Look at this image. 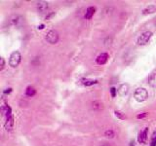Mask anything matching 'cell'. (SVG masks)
Instances as JSON below:
<instances>
[{
  "mask_svg": "<svg viewBox=\"0 0 156 146\" xmlns=\"http://www.w3.org/2000/svg\"><path fill=\"white\" fill-rule=\"evenodd\" d=\"M134 97H135L137 101L142 102L147 99V97H148V93H147V91L144 88H138L135 91V93H134Z\"/></svg>",
  "mask_w": 156,
  "mask_h": 146,
  "instance_id": "obj_1",
  "label": "cell"
},
{
  "mask_svg": "<svg viewBox=\"0 0 156 146\" xmlns=\"http://www.w3.org/2000/svg\"><path fill=\"white\" fill-rule=\"evenodd\" d=\"M21 56L20 54V52H18V51L13 52L12 54H11L10 58H9V64L11 67H13V68L17 67L21 62Z\"/></svg>",
  "mask_w": 156,
  "mask_h": 146,
  "instance_id": "obj_2",
  "label": "cell"
},
{
  "mask_svg": "<svg viewBox=\"0 0 156 146\" xmlns=\"http://www.w3.org/2000/svg\"><path fill=\"white\" fill-rule=\"evenodd\" d=\"M46 40L50 44H56L59 40V33L56 30H50L46 34Z\"/></svg>",
  "mask_w": 156,
  "mask_h": 146,
  "instance_id": "obj_3",
  "label": "cell"
},
{
  "mask_svg": "<svg viewBox=\"0 0 156 146\" xmlns=\"http://www.w3.org/2000/svg\"><path fill=\"white\" fill-rule=\"evenodd\" d=\"M151 36H152L151 31H146V32H144L141 36L139 37L138 44L141 45V46H144V45L147 44L148 43V41L150 40V38H151Z\"/></svg>",
  "mask_w": 156,
  "mask_h": 146,
  "instance_id": "obj_4",
  "label": "cell"
},
{
  "mask_svg": "<svg viewBox=\"0 0 156 146\" xmlns=\"http://www.w3.org/2000/svg\"><path fill=\"white\" fill-rule=\"evenodd\" d=\"M108 60V54L107 53H101V55H99L96 58V62L99 65H104L106 64Z\"/></svg>",
  "mask_w": 156,
  "mask_h": 146,
  "instance_id": "obj_5",
  "label": "cell"
},
{
  "mask_svg": "<svg viewBox=\"0 0 156 146\" xmlns=\"http://www.w3.org/2000/svg\"><path fill=\"white\" fill-rule=\"evenodd\" d=\"M147 134H148V128H144L142 131L139 132L138 136V141L139 143H142V144L146 143L147 139Z\"/></svg>",
  "mask_w": 156,
  "mask_h": 146,
  "instance_id": "obj_6",
  "label": "cell"
},
{
  "mask_svg": "<svg viewBox=\"0 0 156 146\" xmlns=\"http://www.w3.org/2000/svg\"><path fill=\"white\" fill-rule=\"evenodd\" d=\"M4 126H5V129H6L7 131H11V130L13 129V126H14V117H13V115L5 118Z\"/></svg>",
  "mask_w": 156,
  "mask_h": 146,
  "instance_id": "obj_7",
  "label": "cell"
},
{
  "mask_svg": "<svg viewBox=\"0 0 156 146\" xmlns=\"http://www.w3.org/2000/svg\"><path fill=\"white\" fill-rule=\"evenodd\" d=\"M118 95H121V97H124L129 93V85L128 84H122L120 85V87L117 89Z\"/></svg>",
  "mask_w": 156,
  "mask_h": 146,
  "instance_id": "obj_8",
  "label": "cell"
},
{
  "mask_svg": "<svg viewBox=\"0 0 156 146\" xmlns=\"http://www.w3.org/2000/svg\"><path fill=\"white\" fill-rule=\"evenodd\" d=\"M96 12V8L91 6V7H88L87 10H86V13H85V19L86 20H91L93 18L94 14Z\"/></svg>",
  "mask_w": 156,
  "mask_h": 146,
  "instance_id": "obj_9",
  "label": "cell"
},
{
  "mask_svg": "<svg viewBox=\"0 0 156 146\" xmlns=\"http://www.w3.org/2000/svg\"><path fill=\"white\" fill-rule=\"evenodd\" d=\"M37 8H38V11L41 12V13H44L46 12L48 10V8H49V5H48L47 2H38L37 3Z\"/></svg>",
  "mask_w": 156,
  "mask_h": 146,
  "instance_id": "obj_10",
  "label": "cell"
},
{
  "mask_svg": "<svg viewBox=\"0 0 156 146\" xmlns=\"http://www.w3.org/2000/svg\"><path fill=\"white\" fill-rule=\"evenodd\" d=\"M98 83V80H94V79H82L81 80V84L84 85L86 87H90V86H93V85H96Z\"/></svg>",
  "mask_w": 156,
  "mask_h": 146,
  "instance_id": "obj_11",
  "label": "cell"
},
{
  "mask_svg": "<svg viewBox=\"0 0 156 146\" xmlns=\"http://www.w3.org/2000/svg\"><path fill=\"white\" fill-rule=\"evenodd\" d=\"M154 12H156V7L154 5H150V6L144 8L142 10V14L144 15H149V14H153Z\"/></svg>",
  "mask_w": 156,
  "mask_h": 146,
  "instance_id": "obj_12",
  "label": "cell"
},
{
  "mask_svg": "<svg viewBox=\"0 0 156 146\" xmlns=\"http://www.w3.org/2000/svg\"><path fill=\"white\" fill-rule=\"evenodd\" d=\"M148 84L153 88H156V73H153L149 76Z\"/></svg>",
  "mask_w": 156,
  "mask_h": 146,
  "instance_id": "obj_13",
  "label": "cell"
},
{
  "mask_svg": "<svg viewBox=\"0 0 156 146\" xmlns=\"http://www.w3.org/2000/svg\"><path fill=\"white\" fill-rule=\"evenodd\" d=\"M36 94V90L34 89L33 87H28L26 90V95H28V97H33V95H35Z\"/></svg>",
  "mask_w": 156,
  "mask_h": 146,
  "instance_id": "obj_14",
  "label": "cell"
},
{
  "mask_svg": "<svg viewBox=\"0 0 156 146\" xmlns=\"http://www.w3.org/2000/svg\"><path fill=\"white\" fill-rule=\"evenodd\" d=\"M104 135H106V137H108V138H113V137H114V132L112 131L111 129H108V130H106V132H104Z\"/></svg>",
  "mask_w": 156,
  "mask_h": 146,
  "instance_id": "obj_15",
  "label": "cell"
},
{
  "mask_svg": "<svg viewBox=\"0 0 156 146\" xmlns=\"http://www.w3.org/2000/svg\"><path fill=\"white\" fill-rule=\"evenodd\" d=\"M93 106H94V108H96V109H101V108H103V103L99 102V101H95L93 103Z\"/></svg>",
  "mask_w": 156,
  "mask_h": 146,
  "instance_id": "obj_16",
  "label": "cell"
},
{
  "mask_svg": "<svg viewBox=\"0 0 156 146\" xmlns=\"http://www.w3.org/2000/svg\"><path fill=\"white\" fill-rule=\"evenodd\" d=\"M150 146H156V132L153 134L151 137V141H150Z\"/></svg>",
  "mask_w": 156,
  "mask_h": 146,
  "instance_id": "obj_17",
  "label": "cell"
},
{
  "mask_svg": "<svg viewBox=\"0 0 156 146\" xmlns=\"http://www.w3.org/2000/svg\"><path fill=\"white\" fill-rule=\"evenodd\" d=\"M114 114H115V116L116 117H118L119 119H125V116L123 115L122 113L120 112V111H117V110H115L114 111Z\"/></svg>",
  "mask_w": 156,
  "mask_h": 146,
  "instance_id": "obj_18",
  "label": "cell"
},
{
  "mask_svg": "<svg viewBox=\"0 0 156 146\" xmlns=\"http://www.w3.org/2000/svg\"><path fill=\"white\" fill-rule=\"evenodd\" d=\"M110 94H111V97H116V94H117V89H116V88L112 87L111 89H110Z\"/></svg>",
  "mask_w": 156,
  "mask_h": 146,
  "instance_id": "obj_19",
  "label": "cell"
},
{
  "mask_svg": "<svg viewBox=\"0 0 156 146\" xmlns=\"http://www.w3.org/2000/svg\"><path fill=\"white\" fill-rule=\"evenodd\" d=\"M147 116V113L146 112H144V113H142V114H139L138 116H137V118L138 119H142V118H144V117H146Z\"/></svg>",
  "mask_w": 156,
  "mask_h": 146,
  "instance_id": "obj_20",
  "label": "cell"
},
{
  "mask_svg": "<svg viewBox=\"0 0 156 146\" xmlns=\"http://www.w3.org/2000/svg\"><path fill=\"white\" fill-rule=\"evenodd\" d=\"M0 62H1V67H0V70H3L4 65H5V62H4V58H0Z\"/></svg>",
  "mask_w": 156,
  "mask_h": 146,
  "instance_id": "obj_21",
  "label": "cell"
},
{
  "mask_svg": "<svg viewBox=\"0 0 156 146\" xmlns=\"http://www.w3.org/2000/svg\"><path fill=\"white\" fill-rule=\"evenodd\" d=\"M54 15H55V13H54V12H52V13H50V14L49 15H48V16H46V20H50V19L51 18H52L53 17V16Z\"/></svg>",
  "mask_w": 156,
  "mask_h": 146,
  "instance_id": "obj_22",
  "label": "cell"
},
{
  "mask_svg": "<svg viewBox=\"0 0 156 146\" xmlns=\"http://www.w3.org/2000/svg\"><path fill=\"white\" fill-rule=\"evenodd\" d=\"M11 92H12V89H11V88H9V89H7L4 93H5V94H10Z\"/></svg>",
  "mask_w": 156,
  "mask_h": 146,
  "instance_id": "obj_23",
  "label": "cell"
},
{
  "mask_svg": "<svg viewBox=\"0 0 156 146\" xmlns=\"http://www.w3.org/2000/svg\"><path fill=\"white\" fill-rule=\"evenodd\" d=\"M44 28V25H40L39 26H38V29H40V30H41V29H43Z\"/></svg>",
  "mask_w": 156,
  "mask_h": 146,
  "instance_id": "obj_24",
  "label": "cell"
},
{
  "mask_svg": "<svg viewBox=\"0 0 156 146\" xmlns=\"http://www.w3.org/2000/svg\"><path fill=\"white\" fill-rule=\"evenodd\" d=\"M103 146H110V145L109 144H104Z\"/></svg>",
  "mask_w": 156,
  "mask_h": 146,
  "instance_id": "obj_25",
  "label": "cell"
},
{
  "mask_svg": "<svg viewBox=\"0 0 156 146\" xmlns=\"http://www.w3.org/2000/svg\"><path fill=\"white\" fill-rule=\"evenodd\" d=\"M131 146H134V142H132V143H131Z\"/></svg>",
  "mask_w": 156,
  "mask_h": 146,
  "instance_id": "obj_26",
  "label": "cell"
}]
</instances>
